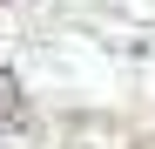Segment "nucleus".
Listing matches in <instances>:
<instances>
[{"instance_id": "nucleus-1", "label": "nucleus", "mask_w": 155, "mask_h": 149, "mask_svg": "<svg viewBox=\"0 0 155 149\" xmlns=\"http://www.w3.org/2000/svg\"><path fill=\"white\" fill-rule=\"evenodd\" d=\"M20 122H27V95H20V81L0 68V129H20Z\"/></svg>"}]
</instances>
